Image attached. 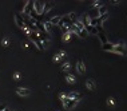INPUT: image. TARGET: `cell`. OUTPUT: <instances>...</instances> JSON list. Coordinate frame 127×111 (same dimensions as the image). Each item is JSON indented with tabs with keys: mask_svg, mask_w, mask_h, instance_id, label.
I'll list each match as a JSON object with an SVG mask.
<instances>
[{
	"mask_svg": "<svg viewBox=\"0 0 127 111\" xmlns=\"http://www.w3.org/2000/svg\"><path fill=\"white\" fill-rule=\"evenodd\" d=\"M70 39H71V34H70V32H66V34L62 35V42H64V43H66V42H70Z\"/></svg>",
	"mask_w": 127,
	"mask_h": 111,
	"instance_id": "e0dca14e",
	"label": "cell"
},
{
	"mask_svg": "<svg viewBox=\"0 0 127 111\" xmlns=\"http://www.w3.org/2000/svg\"><path fill=\"white\" fill-rule=\"evenodd\" d=\"M102 48H103L105 51H108V52H111V54H114V55H119V56H125V55H127V51H126V48H122V47H119V45H116V44L111 43L110 40H108V43L103 44V45H102Z\"/></svg>",
	"mask_w": 127,
	"mask_h": 111,
	"instance_id": "6da1fadb",
	"label": "cell"
},
{
	"mask_svg": "<svg viewBox=\"0 0 127 111\" xmlns=\"http://www.w3.org/2000/svg\"><path fill=\"white\" fill-rule=\"evenodd\" d=\"M4 111H11V110H8V109H5V110H4Z\"/></svg>",
	"mask_w": 127,
	"mask_h": 111,
	"instance_id": "4316f807",
	"label": "cell"
},
{
	"mask_svg": "<svg viewBox=\"0 0 127 111\" xmlns=\"http://www.w3.org/2000/svg\"><path fill=\"white\" fill-rule=\"evenodd\" d=\"M98 12H99V16L106 15V14H107V7H106V5H102V7H99V9H98Z\"/></svg>",
	"mask_w": 127,
	"mask_h": 111,
	"instance_id": "d6986e66",
	"label": "cell"
},
{
	"mask_svg": "<svg viewBox=\"0 0 127 111\" xmlns=\"http://www.w3.org/2000/svg\"><path fill=\"white\" fill-rule=\"evenodd\" d=\"M107 104H108L110 107H114L115 106V99H114L112 96H108L107 98Z\"/></svg>",
	"mask_w": 127,
	"mask_h": 111,
	"instance_id": "44dd1931",
	"label": "cell"
},
{
	"mask_svg": "<svg viewBox=\"0 0 127 111\" xmlns=\"http://www.w3.org/2000/svg\"><path fill=\"white\" fill-rule=\"evenodd\" d=\"M66 99H67V94L64 92V91H60L59 92V100L63 103V102H66Z\"/></svg>",
	"mask_w": 127,
	"mask_h": 111,
	"instance_id": "ac0fdd59",
	"label": "cell"
},
{
	"mask_svg": "<svg viewBox=\"0 0 127 111\" xmlns=\"http://www.w3.org/2000/svg\"><path fill=\"white\" fill-rule=\"evenodd\" d=\"M107 19H108V14L99 16V18H98V20H99V23H100V24H105V22L107 20Z\"/></svg>",
	"mask_w": 127,
	"mask_h": 111,
	"instance_id": "ffe728a7",
	"label": "cell"
},
{
	"mask_svg": "<svg viewBox=\"0 0 127 111\" xmlns=\"http://www.w3.org/2000/svg\"><path fill=\"white\" fill-rule=\"evenodd\" d=\"M20 79H21L20 72H15V74H14V80H20Z\"/></svg>",
	"mask_w": 127,
	"mask_h": 111,
	"instance_id": "603a6c76",
	"label": "cell"
},
{
	"mask_svg": "<svg viewBox=\"0 0 127 111\" xmlns=\"http://www.w3.org/2000/svg\"><path fill=\"white\" fill-rule=\"evenodd\" d=\"M52 28H54V25L51 24L50 22H44V23H43V30H44L45 34H48V35H50L51 32H52Z\"/></svg>",
	"mask_w": 127,
	"mask_h": 111,
	"instance_id": "30bf717a",
	"label": "cell"
},
{
	"mask_svg": "<svg viewBox=\"0 0 127 111\" xmlns=\"http://www.w3.org/2000/svg\"><path fill=\"white\" fill-rule=\"evenodd\" d=\"M21 45H23L24 48H28V47H30V43H27V42H24V43H23Z\"/></svg>",
	"mask_w": 127,
	"mask_h": 111,
	"instance_id": "d4e9b609",
	"label": "cell"
},
{
	"mask_svg": "<svg viewBox=\"0 0 127 111\" xmlns=\"http://www.w3.org/2000/svg\"><path fill=\"white\" fill-rule=\"evenodd\" d=\"M55 111H58V110H55Z\"/></svg>",
	"mask_w": 127,
	"mask_h": 111,
	"instance_id": "f1b7e54d",
	"label": "cell"
},
{
	"mask_svg": "<svg viewBox=\"0 0 127 111\" xmlns=\"http://www.w3.org/2000/svg\"><path fill=\"white\" fill-rule=\"evenodd\" d=\"M60 19H62V16H54V18H52V19H51V20H48V22H50V23H51V24H52V25H54V27H55V25H58V24H59V22H60Z\"/></svg>",
	"mask_w": 127,
	"mask_h": 111,
	"instance_id": "9a60e30c",
	"label": "cell"
},
{
	"mask_svg": "<svg viewBox=\"0 0 127 111\" xmlns=\"http://www.w3.org/2000/svg\"><path fill=\"white\" fill-rule=\"evenodd\" d=\"M102 1L100 0H94V1H91V4H90V8L91 9H99V7H102Z\"/></svg>",
	"mask_w": 127,
	"mask_h": 111,
	"instance_id": "5bb4252c",
	"label": "cell"
},
{
	"mask_svg": "<svg viewBox=\"0 0 127 111\" xmlns=\"http://www.w3.org/2000/svg\"><path fill=\"white\" fill-rule=\"evenodd\" d=\"M1 44H3V47H8V39L4 38V39L1 40Z\"/></svg>",
	"mask_w": 127,
	"mask_h": 111,
	"instance_id": "cb8c5ba5",
	"label": "cell"
},
{
	"mask_svg": "<svg viewBox=\"0 0 127 111\" xmlns=\"http://www.w3.org/2000/svg\"><path fill=\"white\" fill-rule=\"evenodd\" d=\"M16 94H18L19 96H30L31 90L25 89V87H18V89H16Z\"/></svg>",
	"mask_w": 127,
	"mask_h": 111,
	"instance_id": "277c9868",
	"label": "cell"
},
{
	"mask_svg": "<svg viewBox=\"0 0 127 111\" xmlns=\"http://www.w3.org/2000/svg\"><path fill=\"white\" fill-rule=\"evenodd\" d=\"M66 82L68 84H74V83H76V76L72 74H67L66 75Z\"/></svg>",
	"mask_w": 127,
	"mask_h": 111,
	"instance_id": "4fadbf2b",
	"label": "cell"
},
{
	"mask_svg": "<svg viewBox=\"0 0 127 111\" xmlns=\"http://www.w3.org/2000/svg\"><path fill=\"white\" fill-rule=\"evenodd\" d=\"M11 111H16V110H11Z\"/></svg>",
	"mask_w": 127,
	"mask_h": 111,
	"instance_id": "83f0119b",
	"label": "cell"
},
{
	"mask_svg": "<svg viewBox=\"0 0 127 111\" xmlns=\"http://www.w3.org/2000/svg\"><path fill=\"white\" fill-rule=\"evenodd\" d=\"M70 70H71V64H70V62H66V63L62 64V71H64V72H68Z\"/></svg>",
	"mask_w": 127,
	"mask_h": 111,
	"instance_id": "2e32d148",
	"label": "cell"
},
{
	"mask_svg": "<svg viewBox=\"0 0 127 111\" xmlns=\"http://www.w3.org/2000/svg\"><path fill=\"white\" fill-rule=\"evenodd\" d=\"M67 56V52L64 51V50H60L58 54H55L54 55V58H52V62L54 63H56V62H59L60 59H63V58H66Z\"/></svg>",
	"mask_w": 127,
	"mask_h": 111,
	"instance_id": "ba28073f",
	"label": "cell"
},
{
	"mask_svg": "<svg viewBox=\"0 0 127 111\" xmlns=\"http://www.w3.org/2000/svg\"><path fill=\"white\" fill-rule=\"evenodd\" d=\"M43 7H44V3H42V1H34V11L36 12L38 15H40L42 16V11H43Z\"/></svg>",
	"mask_w": 127,
	"mask_h": 111,
	"instance_id": "8992f818",
	"label": "cell"
},
{
	"mask_svg": "<svg viewBox=\"0 0 127 111\" xmlns=\"http://www.w3.org/2000/svg\"><path fill=\"white\" fill-rule=\"evenodd\" d=\"M86 87H87V90H90V91H95L96 90V83H95V80L94 79H86Z\"/></svg>",
	"mask_w": 127,
	"mask_h": 111,
	"instance_id": "9c48e42d",
	"label": "cell"
},
{
	"mask_svg": "<svg viewBox=\"0 0 127 111\" xmlns=\"http://www.w3.org/2000/svg\"><path fill=\"white\" fill-rule=\"evenodd\" d=\"M67 99L70 100H79L82 99V95H80V92H78V91H71V92L67 94Z\"/></svg>",
	"mask_w": 127,
	"mask_h": 111,
	"instance_id": "5b68a950",
	"label": "cell"
},
{
	"mask_svg": "<svg viewBox=\"0 0 127 111\" xmlns=\"http://www.w3.org/2000/svg\"><path fill=\"white\" fill-rule=\"evenodd\" d=\"M75 68H76V72L79 75H84L87 71V67H86V64H84L83 60H78L76 63H75Z\"/></svg>",
	"mask_w": 127,
	"mask_h": 111,
	"instance_id": "7a4b0ae2",
	"label": "cell"
},
{
	"mask_svg": "<svg viewBox=\"0 0 127 111\" xmlns=\"http://www.w3.org/2000/svg\"><path fill=\"white\" fill-rule=\"evenodd\" d=\"M98 38H99V40H100V44H106V43H108V39H107V36L105 34H103V31L102 32H98V35H96Z\"/></svg>",
	"mask_w": 127,
	"mask_h": 111,
	"instance_id": "7c38bea8",
	"label": "cell"
},
{
	"mask_svg": "<svg viewBox=\"0 0 127 111\" xmlns=\"http://www.w3.org/2000/svg\"><path fill=\"white\" fill-rule=\"evenodd\" d=\"M68 18H70V20L74 23V22H75V20H76V19H78V15L75 14V12H70V14H68Z\"/></svg>",
	"mask_w": 127,
	"mask_h": 111,
	"instance_id": "7402d4cb",
	"label": "cell"
},
{
	"mask_svg": "<svg viewBox=\"0 0 127 111\" xmlns=\"http://www.w3.org/2000/svg\"><path fill=\"white\" fill-rule=\"evenodd\" d=\"M52 8H54L52 3H44V7H43V11H42V15H47Z\"/></svg>",
	"mask_w": 127,
	"mask_h": 111,
	"instance_id": "8fae6325",
	"label": "cell"
},
{
	"mask_svg": "<svg viewBox=\"0 0 127 111\" xmlns=\"http://www.w3.org/2000/svg\"><path fill=\"white\" fill-rule=\"evenodd\" d=\"M15 23L18 24L19 28H21V30L25 27V25H27V24H25V22L23 20V18L20 16V14H15Z\"/></svg>",
	"mask_w": 127,
	"mask_h": 111,
	"instance_id": "52a82bcc",
	"label": "cell"
},
{
	"mask_svg": "<svg viewBox=\"0 0 127 111\" xmlns=\"http://www.w3.org/2000/svg\"><path fill=\"white\" fill-rule=\"evenodd\" d=\"M62 104H63V107H64L66 110H72V109H75V107L79 104V100H70V99H66V102H63Z\"/></svg>",
	"mask_w": 127,
	"mask_h": 111,
	"instance_id": "3957f363",
	"label": "cell"
},
{
	"mask_svg": "<svg viewBox=\"0 0 127 111\" xmlns=\"http://www.w3.org/2000/svg\"><path fill=\"white\" fill-rule=\"evenodd\" d=\"M110 3H111L112 5H118L119 4V1H116V0H112V1H110Z\"/></svg>",
	"mask_w": 127,
	"mask_h": 111,
	"instance_id": "484cf974",
	"label": "cell"
}]
</instances>
